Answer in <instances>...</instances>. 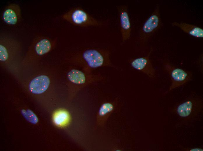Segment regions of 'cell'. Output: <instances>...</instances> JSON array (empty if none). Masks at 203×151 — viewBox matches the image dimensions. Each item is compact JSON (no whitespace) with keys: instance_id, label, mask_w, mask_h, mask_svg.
<instances>
[{"instance_id":"cell-10","label":"cell","mask_w":203,"mask_h":151,"mask_svg":"<svg viewBox=\"0 0 203 151\" xmlns=\"http://www.w3.org/2000/svg\"><path fill=\"white\" fill-rule=\"evenodd\" d=\"M173 26L179 28L184 32L198 38L203 37V29L197 26L185 22H174L172 23Z\"/></svg>"},{"instance_id":"cell-4","label":"cell","mask_w":203,"mask_h":151,"mask_svg":"<svg viewBox=\"0 0 203 151\" xmlns=\"http://www.w3.org/2000/svg\"><path fill=\"white\" fill-rule=\"evenodd\" d=\"M160 7L157 5L151 15L145 21L139 31V36L140 42L144 44L146 42L161 26Z\"/></svg>"},{"instance_id":"cell-11","label":"cell","mask_w":203,"mask_h":151,"mask_svg":"<svg viewBox=\"0 0 203 151\" xmlns=\"http://www.w3.org/2000/svg\"><path fill=\"white\" fill-rule=\"evenodd\" d=\"M67 76L69 80L71 82L75 84H83L85 82L86 78L84 73L77 69H73L71 70L68 73Z\"/></svg>"},{"instance_id":"cell-14","label":"cell","mask_w":203,"mask_h":151,"mask_svg":"<svg viewBox=\"0 0 203 151\" xmlns=\"http://www.w3.org/2000/svg\"><path fill=\"white\" fill-rule=\"evenodd\" d=\"M21 113L24 118L29 122L34 124H36L38 121V118L35 114L30 109H22Z\"/></svg>"},{"instance_id":"cell-13","label":"cell","mask_w":203,"mask_h":151,"mask_svg":"<svg viewBox=\"0 0 203 151\" xmlns=\"http://www.w3.org/2000/svg\"><path fill=\"white\" fill-rule=\"evenodd\" d=\"M69 118L68 114L66 112L61 110L57 112L54 115L53 120L55 123L58 125L65 124Z\"/></svg>"},{"instance_id":"cell-1","label":"cell","mask_w":203,"mask_h":151,"mask_svg":"<svg viewBox=\"0 0 203 151\" xmlns=\"http://www.w3.org/2000/svg\"><path fill=\"white\" fill-rule=\"evenodd\" d=\"M170 110L177 118L176 127L189 125L202 118L203 114V98L195 92H192L186 99Z\"/></svg>"},{"instance_id":"cell-5","label":"cell","mask_w":203,"mask_h":151,"mask_svg":"<svg viewBox=\"0 0 203 151\" xmlns=\"http://www.w3.org/2000/svg\"><path fill=\"white\" fill-rule=\"evenodd\" d=\"M83 60L92 68L104 65L112 66L109 59V52L107 51L94 49L86 50L81 55Z\"/></svg>"},{"instance_id":"cell-2","label":"cell","mask_w":203,"mask_h":151,"mask_svg":"<svg viewBox=\"0 0 203 151\" xmlns=\"http://www.w3.org/2000/svg\"><path fill=\"white\" fill-rule=\"evenodd\" d=\"M62 18L74 25L80 27L102 26L106 23L92 17L80 7L73 8L64 13Z\"/></svg>"},{"instance_id":"cell-6","label":"cell","mask_w":203,"mask_h":151,"mask_svg":"<svg viewBox=\"0 0 203 151\" xmlns=\"http://www.w3.org/2000/svg\"><path fill=\"white\" fill-rule=\"evenodd\" d=\"M152 51L151 49L146 56L132 59L130 61L132 68L143 73L150 79L154 78L156 76L155 69L149 59Z\"/></svg>"},{"instance_id":"cell-9","label":"cell","mask_w":203,"mask_h":151,"mask_svg":"<svg viewBox=\"0 0 203 151\" xmlns=\"http://www.w3.org/2000/svg\"><path fill=\"white\" fill-rule=\"evenodd\" d=\"M50 83V80L47 76H40L32 80L29 85V89L34 94H41L46 91Z\"/></svg>"},{"instance_id":"cell-8","label":"cell","mask_w":203,"mask_h":151,"mask_svg":"<svg viewBox=\"0 0 203 151\" xmlns=\"http://www.w3.org/2000/svg\"><path fill=\"white\" fill-rule=\"evenodd\" d=\"M21 17V11L19 5L16 3H10L4 9L2 19L6 24L14 25L20 21Z\"/></svg>"},{"instance_id":"cell-16","label":"cell","mask_w":203,"mask_h":151,"mask_svg":"<svg viewBox=\"0 0 203 151\" xmlns=\"http://www.w3.org/2000/svg\"><path fill=\"white\" fill-rule=\"evenodd\" d=\"M181 150L186 151H203V149L201 148H185L181 146L180 147Z\"/></svg>"},{"instance_id":"cell-12","label":"cell","mask_w":203,"mask_h":151,"mask_svg":"<svg viewBox=\"0 0 203 151\" xmlns=\"http://www.w3.org/2000/svg\"><path fill=\"white\" fill-rule=\"evenodd\" d=\"M116 105L114 103H103L100 107L98 113L99 118L102 120L105 119V117L111 113L115 109Z\"/></svg>"},{"instance_id":"cell-15","label":"cell","mask_w":203,"mask_h":151,"mask_svg":"<svg viewBox=\"0 0 203 151\" xmlns=\"http://www.w3.org/2000/svg\"><path fill=\"white\" fill-rule=\"evenodd\" d=\"M198 66L200 71L202 74H203V54H201L199 58L196 62Z\"/></svg>"},{"instance_id":"cell-7","label":"cell","mask_w":203,"mask_h":151,"mask_svg":"<svg viewBox=\"0 0 203 151\" xmlns=\"http://www.w3.org/2000/svg\"><path fill=\"white\" fill-rule=\"evenodd\" d=\"M128 8L127 6L125 5H121L117 7L119 16L122 40L123 43L129 40L131 35V24Z\"/></svg>"},{"instance_id":"cell-3","label":"cell","mask_w":203,"mask_h":151,"mask_svg":"<svg viewBox=\"0 0 203 151\" xmlns=\"http://www.w3.org/2000/svg\"><path fill=\"white\" fill-rule=\"evenodd\" d=\"M162 64L164 69L169 74L171 81L166 93L183 86L192 79V72L176 67L168 59L163 60Z\"/></svg>"}]
</instances>
